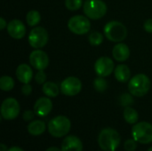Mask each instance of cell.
<instances>
[{
  "instance_id": "obj_12",
  "label": "cell",
  "mask_w": 152,
  "mask_h": 151,
  "mask_svg": "<svg viewBox=\"0 0 152 151\" xmlns=\"http://www.w3.org/2000/svg\"><path fill=\"white\" fill-rule=\"evenodd\" d=\"M94 70L99 77H108L114 70V61L109 57H101L94 63Z\"/></svg>"
},
{
  "instance_id": "obj_7",
  "label": "cell",
  "mask_w": 152,
  "mask_h": 151,
  "mask_svg": "<svg viewBox=\"0 0 152 151\" xmlns=\"http://www.w3.org/2000/svg\"><path fill=\"white\" fill-rule=\"evenodd\" d=\"M68 28L76 35H85L91 29V22L86 16L75 15L69 20Z\"/></svg>"
},
{
  "instance_id": "obj_4",
  "label": "cell",
  "mask_w": 152,
  "mask_h": 151,
  "mask_svg": "<svg viewBox=\"0 0 152 151\" xmlns=\"http://www.w3.org/2000/svg\"><path fill=\"white\" fill-rule=\"evenodd\" d=\"M104 35L111 42L120 43L127 36L126 27L117 20L108 22L104 27Z\"/></svg>"
},
{
  "instance_id": "obj_21",
  "label": "cell",
  "mask_w": 152,
  "mask_h": 151,
  "mask_svg": "<svg viewBox=\"0 0 152 151\" xmlns=\"http://www.w3.org/2000/svg\"><path fill=\"white\" fill-rule=\"evenodd\" d=\"M123 115L126 122L130 125H135L139 119V115L137 111L131 107H126Z\"/></svg>"
},
{
  "instance_id": "obj_27",
  "label": "cell",
  "mask_w": 152,
  "mask_h": 151,
  "mask_svg": "<svg viewBox=\"0 0 152 151\" xmlns=\"http://www.w3.org/2000/svg\"><path fill=\"white\" fill-rule=\"evenodd\" d=\"M119 101H120L121 106H123V107H130V105H132L134 103V99L130 94L124 93V94H122L120 96Z\"/></svg>"
},
{
  "instance_id": "obj_16",
  "label": "cell",
  "mask_w": 152,
  "mask_h": 151,
  "mask_svg": "<svg viewBox=\"0 0 152 151\" xmlns=\"http://www.w3.org/2000/svg\"><path fill=\"white\" fill-rule=\"evenodd\" d=\"M112 55L113 58L118 61H126L130 56V49L128 45L120 42L119 44H117L113 47Z\"/></svg>"
},
{
  "instance_id": "obj_18",
  "label": "cell",
  "mask_w": 152,
  "mask_h": 151,
  "mask_svg": "<svg viewBox=\"0 0 152 151\" xmlns=\"http://www.w3.org/2000/svg\"><path fill=\"white\" fill-rule=\"evenodd\" d=\"M114 74H115V77L118 82L121 83H126L130 79V69L128 68V66L125 65V64H120L118 65L114 70Z\"/></svg>"
},
{
  "instance_id": "obj_32",
  "label": "cell",
  "mask_w": 152,
  "mask_h": 151,
  "mask_svg": "<svg viewBox=\"0 0 152 151\" xmlns=\"http://www.w3.org/2000/svg\"><path fill=\"white\" fill-rule=\"evenodd\" d=\"M143 28L144 29L149 32V33H152V19H149L147 20L144 24H143Z\"/></svg>"
},
{
  "instance_id": "obj_26",
  "label": "cell",
  "mask_w": 152,
  "mask_h": 151,
  "mask_svg": "<svg viewBox=\"0 0 152 151\" xmlns=\"http://www.w3.org/2000/svg\"><path fill=\"white\" fill-rule=\"evenodd\" d=\"M83 4V0H65V6L69 11H77Z\"/></svg>"
},
{
  "instance_id": "obj_24",
  "label": "cell",
  "mask_w": 152,
  "mask_h": 151,
  "mask_svg": "<svg viewBox=\"0 0 152 151\" xmlns=\"http://www.w3.org/2000/svg\"><path fill=\"white\" fill-rule=\"evenodd\" d=\"M94 89L97 92L103 93L108 88V83H107V81L102 77H99L94 79Z\"/></svg>"
},
{
  "instance_id": "obj_25",
  "label": "cell",
  "mask_w": 152,
  "mask_h": 151,
  "mask_svg": "<svg viewBox=\"0 0 152 151\" xmlns=\"http://www.w3.org/2000/svg\"><path fill=\"white\" fill-rule=\"evenodd\" d=\"M88 40H89V43L92 45L97 46V45H100L103 42V36L100 32L94 31V32H93V33H91L89 35Z\"/></svg>"
},
{
  "instance_id": "obj_22",
  "label": "cell",
  "mask_w": 152,
  "mask_h": 151,
  "mask_svg": "<svg viewBox=\"0 0 152 151\" xmlns=\"http://www.w3.org/2000/svg\"><path fill=\"white\" fill-rule=\"evenodd\" d=\"M26 20H27V23H28V26L34 27V26L37 25L41 21V15H40L39 12H37L36 10L29 11L27 13Z\"/></svg>"
},
{
  "instance_id": "obj_23",
  "label": "cell",
  "mask_w": 152,
  "mask_h": 151,
  "mask_svg": "<svg viewBox=\"0 0 152 151\" xmlns=\"http://www.w3.org/2000/svg\"><path fill=\"white\" fill-rule=\"evenodd\" d=\"M14 87V80L9 76H4L0 78V89L2 91H11Z\"/></svg>"
},
{
  "instance_id": "obj_17",
  "label": "cell",
  "mask_w": 152,
  "mask_h": 151,
  "mask_svg": "<svg viewBox=\"0 0 152 151\" xmlns=\"http://www.w3.org/2000/svg\"><path fill=\"white\" fill-rule=\"evenodd\" d=\"M16 77L20 83L28 84L33 77V71L28 64L23 63L18 66L16 69Z\"/></svg>"
},
{
  "instance_id": "obj_8",
  "label": "cell",
  "mask_w": 152,
  "mask_h": 151,
  "mask_svg": "<svg viewBox=\"0 0 152 151\" xmlns=\"http://www.w3.org/2000/svg\"><path fill=\"white\" fill-rule=\"evenodd\" d=\"M48 39V32L43 27H36L32 28L28 35V43L30 46L35 49H40L45 46Z\"/></svg>"
},
{
  "instance_id": "obj_20",
  "label": "cell",
  "mask_w": 152,
  "mask_h": 151,
  "mask_svg": "<svg viewBox=\"0 0 152 151\" xmlns=\"http://www.w3.org/2000/svg\"><path fill=\"white\" fill-rule=\"evenodd\" d=\"M42 91L47 97L51 98H55L59 94V87L53 82H45L42 87Z\"/></svg>"
},
{
  "instance_id": "obj_2",
  "label": "cell",
  "mask_w": 152,
  "mask_h": 151,
  "mask_svg": "<svg viewBox=\"0 0 152 151\" xmlns=\"http://www.w3.org/2000/svg\"><path fill=\"white\" fill-rule=\"evenodd\" d=\"M151 89V80L144 74H138L130 79L128 83L129 93L135 97L146 95Z\"/></svg>"
},
{
  "instance_id": "obj_33",
  "label": "cell",
  "mask_w": 152,
  "mask_h": 151,
  "mask_svg": "<svg viewBox=\"0 0 152 151\" xmlns=\"http://www.w3.org/2000/svg\"><path fill=\"white\" fill-rule=\"evenodd\" d=\"M5 27H7V23H6L5 20L4 18H0V29L3 30V29H4Z\"/></svg>"
},
{
  "instance_id": "obj_28",
  "label": "cell",
  "mask_w": 152,
  "mask_h": 151,
  "mask_svg": "<svg viewBox=\"0 0 152 151\" xmlns=\"http://www.w3.org/2000/svg\"><path fill=\"white\" fill-rule=\"evenodd\" d=\"M137 142L134 139H128L124 143V148L126 151H134L137 149Z\"/></svg>"
},
{
  "instance_id": "obj_31",
  "label": "cell",
  "mask_w": 152,
  "mask_h": 151,
  "mask_svg": "<svg viewBox=\"0 0 152 151\" xmlns=\"http://www.w3.org/2000/svg\"><path fill=\"white\" fill-rule=\"evenodd\" d=\"M21 93L24 95H26V96L31 94V93H32V87H31V85L29 84H24V85L21 87Z\"/></svg>"
},
{
  "instance_id": "obj_34",
  "label": "cell",
  "mask_w": 152,
  "mask_h": 151,
  "mask_svg": "<svg viewBox=\"0 0 152 151\" xmlns=\"http://www.w3.org/2000/svg\"><path fill=\"white\" fill-rule=\"evenodd\" d=\"M8 151H24L22 149H20V147H17V146H13V147H11Z\"/></svg>"
},
{
  "instance_id": "obj_15",
  "label": "cell",
  "mask_w": 152,
  "mask_h": 151,
  "mask_svg": "<svg viewBox=\"0 0 152 151\" xmlns=\"http://www.w3.org/2000/svg\"><path fill=\"white\" fill-rule=\"evenodd\" d=\"M61 151H83V143L78 137L69 135L61 143Z\"/></svg>"
},
{
  "instance_id": "obj_14",
  "label": "cell",
  "mask_w": 152,
  "mask_h": 151,
  "mask_svg": "<svg viewBox=\"0 0 152 151\" xmlns=\"http://www.w3.org/2000/svg\"><path fill=\"white\" fill-rule=\"evenodd\" d=\"M7 32L14 39H21L26 34V27L20 20H12L7 24Z\"/></svg>"
},
{
  "instance_id": "obj_35",
  "label": "cell",
  "mask_w": 152,
  "mask_h": 151,
  "mask_svg": "<svg viewBox=\"0 0 152 151\" xmlns=\"http://www.w3.org/2000/svg\"><path fill=\"white\" fill-rule=\"evenodd\" d=\"M45 151H61V149H59L57 147H50Z\"/></svg>"
},
{
  "instance_id": "obj_1",
  "label": "cell",
  "mask_w": 152,
  "mask_h": 151,
  "mask_svg": "<svg viewBox=\"0 0 152 151\" xmlns=\"http://www.w3.org/2000/svg\"><path fill=\"white\" fill-rule=\"evenodd\" d=\"M120 142V134L112 128L102 129L98 136V144L103 151H115L119 146Z\"/></svg>"
},
{
  "instance_id": "obj_29",
  "label": "cell",
  "mask_w": 152,
  "mask_h": 151,
  "mask_svg": "<svg viewBox=\"0 0 152 151\" xmlns=\"http://www.w3.org/2000/svg\"><path fill=\"white\" fill-rule=\"evenodd\" d=\"M35 80L38 85L45 84L46 81V75L44 72V70H38V72L35 76Z\"/></svg>"
},
{
  "instance_id": "obj_6",
  "label": "cell",
  "mask_w": 152,
  "mask_h": 151,
  "mask_svg": "<svg viewBox=\"0 0 152 151\" xmlns=\"http://www.w3.org/2000/svg\"><path fill=\"white\" fill-rule=\"evenodd\" d=\"M132 135L139 143H151L152 142V125L148 122L136 123L132 128Z\"/></svg>"
},
{
  "instance_id": "obj_30",
  "label": "cell",
  "mask_w": 152,
  "mask_h": 151,
  "mask_svg": "<svg viewBox=\"0 0 152 151\" xmlns=\"http://www.w3.org/2000/svg\"><path fill=\"white\" fill-rule=\"evenodd\" d=\"M35 115H36L35 111H32V110H25L23 112V114H22V117H23L24 121L28 122V121L33 120V118L35 117Z\"/></svg>"
},
{
  "instance_id": "obj_13",
  "label": "cell",
  "mask_w": 152,
  "mask_h": 151,
  "mask_svg": "<svg viewBox=\"0 0 152 151\" xmlns=\"http://www.w3.org/2000/svg\"><path fill=\"white\" fill-rule=\"evenodd\" d=\"M53 109V102L47 97L39 98L34 105V111L38 117H46Z\"/></svg>"
},
{
  "instance_id": "obj_36",
  "label": "cell",
  "mask_w": 152,
  "mask_h": 151,
  "mask_svg": "<svg viewBox=\"0 0 152 151\" xmlns=\"http://www.w3.org/2000/svg\"><path fill=\"white\" fill-rule=\"evenodd\" d=\"M0 151H8L7 147H6L5 144H4V143L0 144Z\"/></svg>"
},
{
  "instance_id": "obj_38",
  "label": "cell",
  "mask_w": 152,
  "mask_h": 151,
  "mask_svg": "<svg viewBox=\"0 0 152 151\" xmlns=\"http://www.w3.org/2000/svg\"><path fill=\"white\" fill-rule=\"evenodd\" d=\"M115 151H116V150H115Z\"/></svg>"
},
{
  "instance_id": "obj_11",
  "label": "cell",
  "mask_w": 152,
  "mask_h": 151,
  "mask_svg": "<svg viewBox=\"0 0 152 151\" xmlns=\"http://www.w3.org/2000/svg\"><path fill=\"white\" fill-rule=\"evenodd\" d=\"M29 62L34 69L37 70H44L49 65V57L44 51L37 49L30 53Z\"/></svg>"
},
{
  "instance_id": "obj_19",
  "label": "cell",
  "mask_w": 152,
  "mask_h": 151,
  "mask_svg": "<svg viewBox=\"0 0 152 151\" xmlns=\"http://www.w3.org/2000/svg\"><path fill=\"white\" fill-rule=\"evenodd\" d=\"M46 129L45 123L43 122L42 120H35L29 123L28 125V132L29 134L33 136H38L41 135L45 133Z\"/></svg>"
},
{
  "instance_id": "obj_10",
  "label": "cell",
  "mask_w": 152,
  "mask_h": 151,
  "mask_svg": "<svg viewBox=\"0 0 152 151\" xmlns=\"http://www.w3.org/2000/svg\"><path fill=\"white\" fill-rule=\"evenodd\" d=\"M82 89L81 81L75 77L65 78L61 84V92L67 96H75L80 93Z\"/></svg>"
},
{
  "instance_id": "obj_5",
  "label": "cell",
  "mask_w": 152,
  "mask_h": 151,
  "mask_svg": "<svg viewBox=\"0 0 152 151\" xmlns=\"http://www.w3.org/2000/svg\"><path fill=\"white\" fill-rule=\"evenodd\" d=\"M107 4L102 0H86L83 5V11L86 17L92 20H99L107 12Z\"/></svg>"
},
{
  "instance_id": "obj_9",
  "label": "cell",
  "mask_w": 152,
  "mask_h": 151,
  "mask_svg": "<svg viewBox=\"0 0 152 151\" xmlns=\"http://www.w3.org/2000/svg\"><path fill=\"white\" fill-rule=\"evenodd\" d=\"M20 111V104L14 98L5 99L1 105V116L5 120L15 119Z\"/></svg>"
},
{
  "instance_id": "obj_37",
  "label": "cell",
  "mask_w": 152,
  "mask_h": 151,
  "mask_svg": "<svg viewBox=\"0 0 152 151\" xmlns=\"http://www.w3.org/2000/svg\"><path fill=\"white\" fill-rule=\"evenodd\" d=\"M148 151H152V147H151V148H150V149L148 150Z\"/></svg>"
},
{
  "instance_id": "obj_3",
  "label": "cell",
  "mask_w": 152,
  "mask_h": 151,
  "mask_svg": "<svg viewBox=\"0 0 152 151\" xmlns=\"http://www.w3.org/2000/svg\"><path fill=\"white\" fill-rule=\"evenodd\" d=\"M71 128L70 120L65 116H57L50 120L48 124L49 133L55 138H61L67 135Z\"/></svg>"
}]
</instances>
